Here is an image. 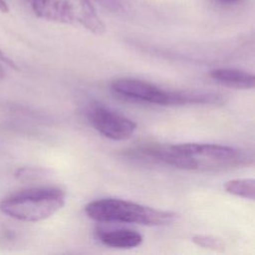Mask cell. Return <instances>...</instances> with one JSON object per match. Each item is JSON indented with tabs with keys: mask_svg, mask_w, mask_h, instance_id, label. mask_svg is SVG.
<instances>
[{
	"mask_svg": "<svg viewBox=\"0 0 255 255\" xmlns=\"http://www.w3.org/2000/svg\"><path fill=\"white\" fill-rule=\"evenodd\" d=\"M5 76V73H4V70H3V68L0 66V79L1 78H3Z\"/></svg>",
	"mask_w": 255,
	"mask_h": 255,
	"instance_id": "cell-15",
	"label": "cell"
},
{
	"mask_svg": "<svg viewBox=\"0 0 255 255\" xmlns=\"http://www.w3.org/2000/svg\"><path fill=\"white\" fill-rule=\"evenodd\" d=\"M85 212L88 217L99 222L134 223L148 226L166 225L174 218L172 212L117 198L92 201L86 205Z\"/></svg>",
	"mask_w": 255,
	"mask_h": 255,
	"instance_id": "cell-3",
	"label": "cell"
},
{
	"mask_svg": "<svg viewBox=\"0 0 255 255\" xmlns=\"http://www.w3.org/2000/svg\"><path fill=\"white\" fill-rule=\"evenodd\" d=\"M217 2L221 3V4H225V5H230V4H235L240 0H216Z\"/></svg>",
	"mask_w": 255,
	"mask_h": 255,
	"instance_id": "cell-14",
	"label": "cell"
},
{
	"mask_svg": "<svg viewBox=\"0 0 255 255\" xmlns=\"http://www.w3.org/2000/svg\"><path fill=\"white\" fill-rule=\"evenodd\" d=\"M112 89L126 98L159 106H172L173 91L163 90L149 82L137 79H119L112 83Z\"/></svg>",
	"mask_w": 255,
	"mask_h": 255,
	"instance_id": "cell-6",
	"label": "cell"
},
{
	"mask_svg": "<svg viewBox=\"0 0 255 255\" xmlns=\"http://www.w3.org/2000/svg\"><path fill=\"white\" fill-rule=\"evenodd\" d=\"M0 60L2 61V62H4V63H6L7 65H9L10 67H13V68H15V69H17V67L15 66V64L7 57V56H5L1 51H0Z\"/></svg>",
	"mask_w": 255,
	"mask_h": 255,
	"instance_id": "cell-12",
	"label": "cell"
},
{
	"mask_svg": "<svg viewBox=\"0 0 255 255\" xmlns=\"http://www.w3.org/2000/svg\"><path fill=\"white\" fill-rule=\"evenodd\" d=\"M145 157L184 170H217L240 165L241 152L215 143H180L142 147Z\"/></svg>",
	"mask_w": 255,
	"mask_h": 255,
	"instance_id": "cell-1",
	"label": "cell"
},
{
	"mask_svg": "<svg viewBox=\"0 0 255 255\" xmlns=\"http://www.w3.org/2000/svg\"><path fill=\"white\" fill-rule=\"evenodd\" d=\"M192 241L199 247L210 249L216 252H222L224 250L225 244L224 242L213 235H206V234H196L192 236Z\"/></svg>",
	"mask_w": 255,
	"mask_h": 255,
	"instance_id": "cell-10",
	"label": "cell"
},
{
	"mask_svg": "<svg viewBox=\"0 0 255 255\" xmlns=\"http://www.w3.org/2000/svg\"><path fill=\"white\" fill-rule=\"evenodd\" d=\"M224 189L234 196L253 200L255 197V180L253 178L228 180L224 183Z\"/></svg>",
	"mask_w": 255,
	"mask_h": 255,
	"instance_id": "cell-9",
	"label": "cell"
},
{
	"mask_svg": "<svg viewBox=\"0 0 255 255\" xmlns=\"http://www.w3.org/2000/svg\"><path fill=\"white\" fill-rule=\"evenodd\" d=\"M88 117L92 126L101 134L113 140H126L136 128L134 122L103 106L91 108Z\"/></svg>",
	"mask_w": 255,
	"mask_h": 255,
	"instance_id": "cell-5",
	"label": "cell"
},
{
	"mask_svg": "<svg viewBox=\"0 0 255 255\" xmlns=\"http://www.w3.org/2000/svg\"><path fill=\"white\" fill-rule=\"evenodd\" d=\"M65 204V192L54 186H37L19 190L0 202V210L17 220L37 222L59 211Z\"/></svg>",
	"mask_w": 255,
	"mask_h": 255,
	"instance_id": "cell-2",
	"label": "cell"
},
{
	"mask_svg": "<svg viewBox=\"0 0 255 255\" xmlns=\"http://www.w3.org/2000/svg\"><path fill=\"white\" fill-rule=\"evenodd\" d=\"M9 11L8 4L5 0H0V12L1 13H7Z\"/></svg>",
	"mask_w": 255,
	"mask_h": 255,
	"instance_id": "cell-13",
	"label": "cell"
},
{
	"mask_svg": "<svg viewBox=\"0 0 255 255\" xmlns=\"http://www.w3.org/2000/svg\"><path fill=\"white\" fill-rule=\"evenodd\" d=\"M46 172H47V170L42 169V168H21L17 171L16 176L19 179L29 180V179L41 177V176L45 175Z\"/></svg>",
	"mask_w": 255,
	"mask_h": 255,
	"instance_id": "cell-11",
	"label": "cell"
},
{
	"mask_svg": "<svg viewBox=\"0 0 255 255\" xmlns=\"http://www.w3.org/2000/svg\"><path fill=\"white\" fill-rule=\"evenodd\" d=\"M31 6L43 20L81 26L95 35L106 32V25L91 0H32Z\"/></svg>",
	"mask_w": 255,
	"mask_h": 255,
	"instance_id": "cell-4",
	"label": "cell"
},
{
	"mask_svg": "<svg viewBox=\"0 0 255 255\" xmlns=\"http://www.w3.org/2000/svg\"><path fill=\"white\" fill-rule=\"evenodd\" d=\"M210 77L223 86L240 90L252 89L255 81L252 74L236 69H216L210 72Z\"/></svg>",
	"mask_w": 255,
	"mask_h": 255,
	"instance_id": "cell-8",
	"label": "cell"
},
{
	"mask_svg": "<svg viewBox=\"0 0 255 255\" xmlns=\"http://www.w3.org/2000/svg\"><path fill=\"white\" fill-rule=\"evenodd\" d=\"M98 239L109 247L129 249L137 247L142 242V236L131 229H101L97 231Z\"/></svg>",
	"mask_w": 255,
	"mask_h": 255,
	"instance_id": "cell-7",
	"label": "cell"
}]
</instances>
